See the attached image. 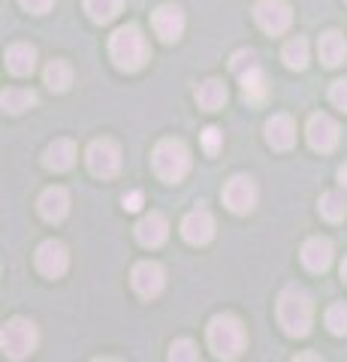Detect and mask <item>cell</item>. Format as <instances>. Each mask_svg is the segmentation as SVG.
I'll list each match as a JSON object with an SVG mask.
<instances>
[{
	"instance_id": "obj_1",
	"label": "cell",
	"mask_w": 347,
	"mask_h": 362,
	"mask_svg": "<svg viewBox=\"0 0 347 362\" xmlns=\"http://www.w3.org/2000/svg\"><path fill=\"white\" fill-rule=\"evenodd\" d=\"M278 323L290 338H305L314 323V305L302 287H287L278 296Z\"/></svg>"
},
{
	"instance_id": "obj_2",
	"label": "cell",
	"mask_w": 347,
	"mask_h": 362,
	"mask_svg": "<svg viewBox=\"0 0 347 362\" xmlns=\"http://www.w3.org/2000/svg\"><path fill=\"white\" fill-rule=\"evenodd\" d=\"M109 54L121 70H139V66L148 61V42H145L142 30L136 25H127V28H118L115 33L109 37Z\"/></svg>"
},
{
	"instance_id": "obj_3",
	"label": "cell",
	"mask_w": 347,
	"mask_h": 362,
	"mask_svg": "<svg viewBox=\"0 0 347 362\" xmlns=\"http://www.w3.org/2000/svg\"><path fill=\"white\" fill-rule=\"evenodd\" d=\"M208 347L218 359H236L245 350V326L233 314H218L208 323Z\"/></svg>"
},
{
	"instance_id": "obj_4",
	"label": "cell",
	"mask_w": 347,
	"mask_h": 362,
	"mask_svg": "<svg viewBox=\"0 0 347 362\" xmlns=\"http://www.w3.org/2000/svg\"><path fill=\"white\" fill-rule=\"evenodd\" d=\"M151 166H154V173H158L160 181H170V185L182 181L190 173V151H187V145L178 142V139H163L158 148H154V154H151Z\"/></svg>"
},
{
	"instance_id": "obj_5",
	"label": "cell",
	"mask_w": 347,
	"mask_h": 362,
	"mask_svg": "<svg viewBox=\"0 0 347 362\" xmlns=\"http://www.w3.org/2000/svg\"><path fill=\"white\" fill-rule=\"evenodd\" d=\"M37 326L25 317H13V320L4 323V329H0V347H4V354L9 359H25L30 356L33 350H37Z\"/></svg>"
},
{
	"instance_id": "obj_6",
	"label": "cell",
	"mask_w": 347,
	"mask_h": 362,
	"mask_svg": "<svg viewBox=\"0 0 347 362\" xmlns=\"http://www.w3.org/2000/svg\"><path fill=\"white\" fill-rule=\"evenodd\" d=\"M88 169L100 178H112L121 169V148L112 139H94L88 145Z\"/></svg>"
},
{
	"instance_id": "obj_7",
	"label": "cell",
	"mask_w": 347,
	"mask_h": 362,
	"mask_svg": "<svg viewBox=\"0 0 347 362\" xmlns=\"http://www.w3.org/2000/svg\"><path fill=\"white\" fill-rule=\"evenodd\" d=\"M254 18L257 25H260L266 33H284L290 28V21H293V13H290V4L287 0H260V4L254 6Z\"/></svg>"
},
{
	"instance_id": "obj_8",
	"label": "cell",
	"mask_w": 347,
	"mask_h": 362,
	"mask_svg": "<svg viewBox=\"0 0 347 362\" xmlns=\"http://www.w3.org/2000/svg\"><path fill=\"white\" fill-rule=\"evenodd\" d=\"M223 206L236 214H248L257 206V185L248 175H233L223 187Z\"/></svg>"
},
{
	"instance_id": "obj_9",
	"label": "cell",
	"mask_w": 347,
	"mask_h": 362,
	"mask_svg": "<svg viewBox=\"0 0 347 362\" xmlns=\"http://www.w3.org/2000/svg\"><path fill=\"white\" fill-rule=\"evenodd\" d=\"M133 290L139 293L142 299H154V296H160V290L166 284V278H163V269L158 263H151V259H145V263H136L133 266Z\"/></svg>"
},
{
	"instance_id": "obj_10",
	"label": "cell",
	"mask_w": 347,
	"mask_h": 362,
	"mask_svg": "<svg viewBox=\"0 0 347 362\" xmlns=\"http://www.w3.org/2000/svg\"><path fill=\"white\" fill-rule=\"evenodd\" d=\"M37 269L42 272L46 278H61L64 272H66V266H70V254H66V247L61 245V242H42L40 247H37Z\"/></svg>"
},
{
	"instance_id": "obj_11",
	"label": "cell",
	"mask_w": 347,
	"mask_h": 362,
	"mask_svg": "<svg viewBox=\"0 0 347 362\" xmlns=\"http://www.w3.org/2000/svg\"><path fill=\"white\" fill-rule=\"evenodd\" d=\"M151 25H154V33H158L163 42H175L184 30V13L175 4H163V6L154 9Z\"/></svg>"
},
{
	"instance_id": "obj_12",
	"label": "cell",
	"mask_w": 347,
	"mask_h": 362,
	"mask_svg": "<svg viewBox=\"0 0 347 362\" xmlns=\"http://www.w3.org/2000/svg\"><path fill=\"white\" fill-rule=\"evenodd\" d=\"M308 145L314 151H332L335 145H339V124H335L329 115H311V121H308Z\"/></svg>"
},
{
	"instance_id": "obj_13",
	"label": "cell",
	"mask_w": 347,
	"mask_h": 362,
	"mask_svg": "<svg viewBox=\"0 0 347 362\" xmlns=\"http://www.w3.org/2000/svg\"><path fill=\"white\" fill-rule=\"evenodd\" d=\"M182 235L190 245H208L215 239V218H211L206 209H194L182 221Z\"/></svg>"
},
{
	"instance_id": "obj_14",
	"label": "cell",
	"mask_w": 347,
	"mask_h": 362,
	"mask_svg": "<svg viewBox=\"0 0 347 362\" xmlns=\"http://www.w3.org/2000/svg\"><path fill=\"white\" fill-rule=\"evenodd\" d=\"M166 235H170V223H166V218L160 211H148L142 214L139 223H136V239L139 245L145 247H160L166 242Z\"/></svg>"
},
{
	"instance_id": "obj_15",
	"label": "cell",
	"mask_w": 347,
	"mask_h": 362,
	"mask_svg": "<svg viewBox=\"0 0 347 362\" xmlns=\"http://www.w3.org/2000/svg\"><path fill=\"white\" fill-rule=\"evenodd\" d=\"M37 206L49 223H61L66 214H70V194H66L64 187H49V190H42Z\"/></svg>"
},
{
	"instance_id": "obj_16",
	"label": "cell",
	"mask_w": 347,
	"mask_h": 362,
	"mask_svg": "<svg viewBox=\"0 0 347 362\" xmlns=\"http://www.w3.org/2000/svg\"><path fill=\"white\" fill-rule=\"evenodd\" d=\"M302 266H305L308 272H327L332 266V242L329 239H308L305 245H302Z\"/></svg>"
},
{
	"instance_id": "obj_17",
	"label": "cell",
	"mask_w": 347,
	"mask_h": 362,
	"mask_svg": "<svg viewBox=\"0 0 347 362\" xmlns=\"http://www.w3.org/2000/svg\"><path fill=\"white\" fill-rule=\"evenodd\" d=\"M266 142L272 145V148H278V151L293 148V142H296V124L290 121L287 115H272V118L266 121Z\"/></svg>"
},
{
	"instance_id": "obj_18",
	"label": "cell",
	"mask_w": 347,
	"mask_h": 362,
	"mask_svg": "<svg viewBox=\"0 0 347 362\" xmlns=\"http://www.w3.org/2000/svg\"><path fill=\"white\" fill-rule=\"evenodd\" d=\"M242 97H245V103H251V106H260L266 103V97H269V78L266 73L260 70V66H251L248 73H242Z\"/></svg>"
},
{
	"instance_id": "obj_19",
	"label": "cell",
	"mask_w": 347,
	"mask_h": 362,
	"mask_svg": "<svg viewBox=\"0 0 347 362\" xmlns=\"http://www.w3.org/2000/svg\"><path fill=\"white\" fill-rule=\"evenodd\" d=\"M42 163L52 173H66L76 163V145L70 139H54L46 148V154H42Z\"/></svg>"
},
{
	"instance_id": "obj_20",
	"label": "cell",
	"mask_w": 347,
	"mask_h": 362,
	"mask_svg": "<svg viewBox=\"0 0 347 362\" xmlns=\"http://www.w3.org/2000/svg\"><path fill=\"white\" fill-rule=\"evenodd\" d=\"M317 54H320V61L327 66H339V64L347 61V40L341 37L339 30L323 33L320 42H317Z\"/></svg>"
},
{
	"instance_id": "obj_21",
	"label": "cell",
	"mask_w": 347,
	"mask_h": 362,
	"mask_svg": "<svg viewBox=\"0 0 347 362\" xmlns=\"http://www.w3.org/2000/svg\"><path fill=\"white\" fill-rule=\"evenodd\" d=\"M33 66H37V52H33L30 45L13 42L6 49V70L13 76H28V73H33Z\"/></svg>"
},
{
	"instance_id": "obj_22",
	"label": "cell",
	"mask_w": 347,
	"mask_h": 362,
	"mask_svg": "<svg viewBox=\"0 0 347 362\" xmlns=\"http://www.w3.org/2000/svg\"><path fill=\"white\" fill-rule=\"evenodd\" d=\"M196 103L206 112H218L227 103V85H223L220 78H206V82L196 88Z\"/></svg>"
},
{
	"instance_id": "obj_23",
	"label": "cell",
	"mask_w": 347,
	"mask_h": 362,
	"mask_svg": "<svg viewBox=\"0 0 347 362\" xmlns=\"http://www.w3.org/2000/svg\"><path fill=\"white\" fill-rule=\"evenodd\" d=\"M0 103H4V112H9V115H21L25 109L37 106V94L28 88H9V90H4Z\"/></svg>"
},
{
	"instance_id": "obj_24",
	"label": "cell",
	"mask_w": 347,
	"mask_h": 362,
	"mask_svg": "<svg viewBox=\"0 0 347 362\" xmlns=\"http://www.w3.org/2000/svg\"><path fill=\"white\" fill-rule=\"evenodd\" d=\"M121 6H124V0H85V13L91 16V21H97V25H106V21H112Z\"/></svg>"
},
{
	"instance_id": "obj_25",
	"label": "cell",
	"mask_w": 347,
	"mask_h": 362,
	"mask_svg": "<svg viewBox=\"0 0 347 362\" xmlns=\"http://www.w3.org/2000/svg\"><path fill=\"white\" fill-rule=\"evenodd\" d=\"M42 76H46V85L52 90H58V94L73 85V70H70V64H66V61H52Z\"/></svg>"
},
{
	"instance_id": "obj_26",
	"label": "cell",
	"mask_w": 347,
	"mask_h": 362,
	"mask_svg": "<svg viewBox=\"0 0 347 362\" xmlns=\"http://www.w3.org/2000/svg\"><path fill=\"white\" fill-rule=\"evenodd\" d=\"M281 54H284V64L290 66V70H305V66H308V42L302 37L290 40Z\"/></svg>"
},
{
	"instance_id": "obj_27",
	"label": "cell",
	"mask_w": 347,
	"mask_h": 362,
	"mask_svg": "<svg viewBox=\"0 0 347 362\" xmlns=\"http://www.w3.org/2000/svg\"><path fill=\"white\" fill-rule=\"evenodd\" d=\"M320 214H323L327 221H332V223L344 221V214H347V199H344L341 194H335V190H329V194L320 197Z\"/></svg>"
},
{
	"instance_id": "obj_28",
	"label": "cell",
	"mask_w": 347,
	"mask_h": 362,
	"mask_svg": "<svg viewBox=\"0 0 347 362\" xmlns=\"http://www.w3.org/2000/svg\"><path fill=\"white\" fill-rule=\"evenodd\" d=\"M327 326L332 335H347V305H332L327 311Z\"/></svg>"
},
{
	"instance_id": "obj_29",
	"label": "cell",
	"mask_w": 347,
	"mask_h": 362,
	"mask_svg": "<svg viewBox=\"0 0 347 362\" xmlns=\"http://www.w3.org/2000/svg\"><path fill=\"white\" fill-rule=\"evenodd\" d=\"M170 359L172 362H194V359H199V354H196V344L190 341V338H182V341H175L172 347H170Z\"/></svg>"
},
{
	"instance_id": "obj_30",
	"label": "cell",
	"mask_w": 347,
	"mask_h": 362,
	"mask_svg": "<svg viewBox=\"0 0 347 362\" xmlns=\"http://www.w3.org/2000/svg\"><path fill=\"white\" fill-rule=\"evenodd\" d=\"M230 66H233V73L236 76H242V73H248L251 66H257V54L251 52V49H242V52H236L233 54V61H230Z\"/></svg>"
},
{
	"instance_id": "obj_31",
	"label": "cell",
	"mask_w": 347,
	"mask_h": 362,
	"mask_svg": "<svg viewBox=\"0 0 347 362\" xmlns=\"http://www.w3.org/2000/svg\"><path fill=\"white\" fill-rule=\"evenodd\" d=\"M329 100H332V106H339L341 112H347V78H339V82H332Z\"/></svg>"
},
{
	"instance_id": "obj_32",
	"label": "cell",
	"mask_w": 347,
	"mask_h": 362,
	"mask_svg": "<svg viewBox=\"0 0 347 362\" xmlns=\"http://www.w3.org/2000/svg\"><path fill=\"white\" fill-rule=\"evenodd\" d=\"M220 139H223V133L218 127H206L203 130V148H206V154H218Z\"/></svg>"
},
{
	"instance_id": "obj_33",
	"label": "cell",
	"mask_w": 347,
	"mask_h": 362,
	"mask_svg": "<svg viewBox=\"0 0 347 362\" xmlns=\"http://www.w3.org/2000/svg\"><path fill=\"white\" fill-rule=\"evenodd\" d=\"M18 4L33 16H42V13H49V9L54 6V0H18Z\"/></svg>"
},
{
	"instance_id": "obj_34",
	"label": "cell",
	"mask_w": 347,
	"mask_h": 362,
	"mask_svg": "<svg viewBox=\"0 0 347 362\" xmlns=\"http://www.w3.org/2000/svg\"><path fill=\"white\" fill-rule=\"evenodd\" d=\"M124 209L127 211H139L142 209V190H133V194L124 197Z\"/></svg>"
},
{
	"instance_id": "obj_35",
	"label": "cell",
	"mask_w": 347,
	"mask_h": 362,
	"mask_svg": "<svg viewBox=\"0 0 347 362\" xmlns=\"http://www.w3.org/2000/svg\"><path fill=\"white\" fill-rule=\"evenodd\" d=\"M339 181H341V187H347V163L339 169Z\"/></svg>"
},
{
	"instance_id": "obj_36",
	"label": "cell",
	"mask_w": 347,
	"mask_h": 362,
	"mask_svg": "<svg viewBox=\"0 0 347 362\" xmlns=\"http://www.w3.org/2000/svg\"><path fill=\"white\" fill-rule=\"evenodd\" d=\"M341 278H344V284H347V257H344V263H341Z\"/></svg>"
}]
</instances>
